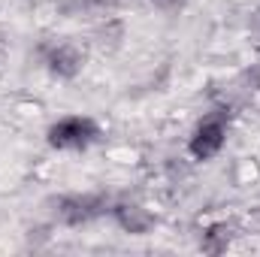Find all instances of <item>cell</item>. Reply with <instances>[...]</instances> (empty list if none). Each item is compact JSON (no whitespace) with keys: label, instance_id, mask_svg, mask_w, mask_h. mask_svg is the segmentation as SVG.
<instances>
[{"label":"cell","instance_id":"6da1fadb","mask_svg":"<svg viewBox=\"0 0 260 257\" xmlns=\"http://www.w3.org/2000/svg\"><path fill=\"white\" fill-rule=\"evenodd\" d=\"M97 133H100V127L91 118L70 115V118H61L58 124L49 127V145L61 148V151H82L97 139Z\"/></svg>","mask_w":260,"mask_h":257},{"label":"cell","instance_id":"7a4b0ae2","mask_svg":"<svg viewBox=\"0 0 260 257\" xmlns=\"http://www.w3.org/2000/svg\"><path fill=\"white\" fill-rule=\"evenodd\" d=\"M224 139H227V118L224 115H206L197 124L194 136L188 142V151L194 160H209L224 148Z\"/></svg>","mask_w":260,"mask_h":257},{"label":"cell","instance_id":"3957f363","mask_svg":"<svg viewBox=\"0 0 260 257\" xmlns=\"http://www.w3.org/2000/svg\"><path fill=\"white\" fill-rule=\"evenodd\" d=\"M46 64L55 76L61 79H76L85 67V52L73 43H58V46H49L46 49Z\"/></svg>","mask_w":260,"mask_h":257},{"label":"cell","instance_id":"277c9868","mask_svg":"<svg viewBox=\"0 0 260 257\" xmlns=\"http://www.w3.org/2000/svg\"><path fill=\"white\" fill-rule=\"evenodd\" d=\"M100 212H103L100 197H64V200H58V218L64 224H85V221L97 218Z\"/></svg>","mask_w":260,"mask_h":257},{"label":"cell","instance_id":"5b68a950","mask_svg":"<svg viewBox=\"0 0 260 257\" xmlns=\"http://www.w3.org/2000/svg\"><path fill=\"white\" fill-rule=\"evenodd\" d=\"M112 215H115V221H118V227H121V230L136 233V236L148 233V230H151V224H154L151 212H148V209H142V206H136V203H121V206H115V209H112Z\"/></svg>","mask_w":260,"mask_h":257},{"label":"cell","instance_id":"8992f818","mask_svg":"<svg viewBox=\"0 0 260 257\" xmlns=\"http://www.w3.org/2000/svg\"><path fill=\"white\" fill-rule=\"evenodd\" d=\"M230 239H233V230H230L227 224H215V227H209V230L203 233V251L221 254V251H227Z\"/></svg>","mask_w":260,"mask_h":257},{"label":"cell","instance_id":"52a82bcc","mask_svg":"<svg viewBox=\"0 0 260 257\" xmlns=\"http://www.w3.org/2000/svg\"><path fill=\"white\" fill-rule=\"evenodd\" d=\"M151 3H154L157 9H167V12H173V9H179L185 0H151Z\"/></svg>","mask_w":260,"mask_h":257}]
</instances>
